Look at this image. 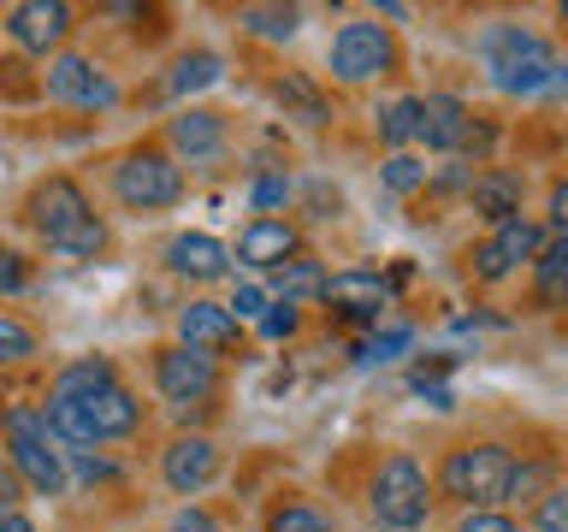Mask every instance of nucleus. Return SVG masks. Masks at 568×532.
Masks as SVG:
<instances>
[{
	"instance_id": "24",
	"label": "nucleus",
	"mask_w": 568,
	"mask_h": 532,
	"mask_svg": "<svg viewBox=\"0 0 568 532\" xmlns=\"http://www.w3.org/2000/svg\"><path fill=\"white\" fill-rule=\"evenodd\" d=\"M273 290H278V301L284 308H296V301H314L320 290H326V273H320V260H308V255H291L284 266H273Z\"/></svg>"
},
{
	"instance_id": "5",
	"label": "nucleus",
	"mask_w": 568,
	"mask_h": 532,
	"mask_svg": "<svg viewBox=\"0 0 568 532\" xmlns=\"http://www.w3.org/2000/svg\"><path fill=\"white\" fill-rule=\"evenodd\" d=\"M509 468L515 461H509L504 443H468V450L444 456L438 485H444V497H456V503H468V509H491V503H504Z\"/></svg>"
},
{
	"instance_id": "38",
	"label": "nucleus",
	"mask_w": 568,
	"mask_h": 532,
	"mask_svg": "<svg viewBox=\"0 0 568 532\" xmlns=\"http://www.w3.org/2000/svg\"><path fill=\"white\" fill-rule=\"evenodd\" d=\"M24 255H12V248H0V296H12V290H24Z\"/></svg>"
},
{
	"instance_id": "16",
	"label": "nucleus",
	"mask_w": 568,
	"mask_h": 532,
	"mask_svg": "<svg viewBox=\"0 0 568 532\" xmlns=\"http://www.w3.org/2000/svg\"><path fill=\"white\" fill-rule=\"evenodd\" d=\"M178 337H184V349L225 355V349H237L243 326L225 314V301H190V308L178 314Z\"/></svg>"
},
{
	"instance_id": "39",
	"label": "nucleus",
	"mask_w": 568,
	"mask_h": 532,
	"mask_svg": "<svg viewBox=\"0 0 568 532\" xmlns=\"http://www.w3.org/2000/svg\"><path fill=\"white\" fill-rule=\"evenodd\" d=\"M166 532H220V521H213L207 509H195V503H190V509H178V514H172V526H166Z\"/></svg>"
},
{
	"instance_id": "33",
	"label": "nucleus",
	"mask_w": 568,
	"mask_h": 532,
	"mask_svg": "<svg viewBox=\"0 0 568 532\" xmlns=\"http://www.w3.org/2000/svg\"><path fill=\"white\" fill-rule=\"evenodd\" d=\"M420 184H426V166H420L415 154H390L385 160V190L390 195H408V190H420Z\"/></svg>"
},
{
	"instance_id": "32",
	"label": "nucleus",
	"mask_w": 568,
	"mask_h": 532,
	"mask_svg": "<svg viewBox=\"0 0 568 532\" xmlns=\"http://www.w3.org/2000/svg\"><path fill=\"white\" fill-rule=\"evenodd\" d=\"M545 479H550V461L539 456V461H521V468H509V485H504V497H545Z\"/></svg>"
},
{
	"instance_id": "41",
	"label": "nucleus",
	"mask_w": 568,
	"mask_h": 532,
	"mask_svg": "<svg viewBox=\"0 0 568 532\" xmlns=\"http://www.w3.org/2000/svg\"><path fill=\"white\" fill-rule=\"evenodd\" d=\"M550 225H557V237H568V177L550 190Z\"/></svg>"
},
{
	"instance_id": "37",
	"label": "nucleus",
	"mask_w": 568,
	"mask_h": 532,
	"mask_svg": "<svg viewBox=\"0 0 568 532\" xmlns=\"http://www.w3.org/2000/svg\"><path fill=\"white\" fill-rule=\"evenodd\" d=\"M291 331H296V308H284V301H273V308L261 314V337H273V344H278V337H291Z\"/></svg>"
},
{
	"instance_id": "21",
	"label": "nucleus",
	"mask_w": 568,
	"mask_h": 532,
	"mask_svg": "<svg viewBox=\"0 0 568 532\" xmlns=\"http://www.w3.org/2000/svg\"><path fill=\"white\" fill-rule=\"evenodd\" d=\"M532 301L545 314L568 308V237H545L539 260H532Z\"/></svg>"
},
{
	"instance_id": "18",
	"label": "nucleus",
	"mask_w": 568,
	"mask_h": 532,
	"mask_svg": "<svg viewBox=\"0 0 568 532\" xmlns=\"http://www.w3.org/2000/svg\"><path fill=\"white\" fill-rule=\"evenodd\" d=\"M83 415H89L95 443H106V438H131L136 432V426H142V402L124 385H106V390H95V397L83 402Z\"/></svg>"
},
{
	"instance_id": "15",
	"label": "nucleus",
	"mask_w": 568,
	"mask_h": 532,
	"mask_svg": "<svg viewBox=\"0 0 568 532\" xmlns=\"http://www.w3.org/2000/svg\"><path fill=\"white\" fill-rule=\"evenodd\" d=\"M166 266L190 284H213L231 273V248L220 237H207V231H184V237L166 243Z\"/></svg>"
},
{
	"instance_id": "22",
	"label": "nucleus",
	"mask_w": 568,
	"mask_h": 532,
	"mask_svg": "<svg viewBox=\"0 0 568 532\" xmlns=\"http://www.w3.org/2000/svg\"><path fill=\"white\" fill-rule=\"evenodd\" d=\"M106 385H119V367L106 361V355H83V361H65L60 372H53V390L48 397H60V402H89L95 390Z\"/></svg>"
},
{
	"instance_id": "13",
	"label": "nucleus",
	"mask_w": 568,
	"mask_h": 532,
	"mask_svg": "<svg viewBox=\"0 0 568 532\" xmlns=\"http://www.w3.org/2000/svg\"><path fill=\"white\" fill-rule=\"evenodd\" d=\"M332 301L344 319H355V326H373L379 319V308L390 301V284L379 273H362V266H349V273H326V290H320Z\"/></svg>"
},
{
	"instance_id": "20",
	"label": "nucleus",
	"mask_w": 568,
	"mask_h": 532,
	"mask_svg": "<svg viewBox=\"0 0 568 532\" xmlns=\"http://www.w3.org/2000/svg\"><path fill=\"white\" fill-rule=\"evenodd\" d=\"M468 202H474L479 219L504 225V219H515V213H521V177L504 172V166H486V172L468 184Z\"/></svg>"
},
{
	"instance_id": "10",
	"label": "nucleus",
	"mask_w": 568,
	"mask_h": 532,
	"mask_svg": "<svg viewBox=\"0 0 568 532\" xmlns=\"http://www.w3.org/2000/svg\"><path fill=\"white\" fill-rule=\"evenodd\" d=\"M539 248H545V231L515 213V219H504L486 243L474 248V273L486 278V284H497V278H509L521 260H539Z\"/></svg>"
},
{
	"instance_id": "34",
	"label": "nucleus",
	"mask_w": 568,
	"mask_h": 532,
	"mask_svg": "<svg viewBox=\"0 0 568 532\" xmlns=\"http://www.w3.org/2000/svg\"><path fill=\"white\" fill-rule=\"evenodd\" d=\"M266 308H273V296H266V284H237V290H231V301H225V314L237 319H261Z\"/></svg>"
},
{
	"instance_id": "17",
	"label": "nucleus",
	"mask_w": 568,
	"mask_h": 532,
	"mask_svg": "<svg viewBox=\"0 0 568 532\" xmlns=\"http://www.w3.org/2000/svg\"><path fill=\"white\" fill-rule=\"evenodd\" d=\"M291 255H302V237L291 219H248L243 237H237V260L243 266H261V273H273V266H284Z\"/></svg>"
},
{
	"instance_id": "2",
	"label": "nucleus",
	"mask_w": 568,
	"mask_h": 532,
	"mask_svg": "<svg viewBox=\"0 0 568 532\" xmlns=\"http://www.w3.org/2000/svg\"><path fill=\"white\" fill-rule=\"evenodd\" d=\"M474 48H479V65H486L491 89H504V95H545L550 71L562 65L545 35H532L521 24H486Z\"/></svg>"
},
{
	"instance_id": "1",
	"label": "nucleus",
	"mask_w": 568,
	"mask_h": 532,
	"mask_svg": "<svg viewBox=\"0 0 568 532\" xmlns=\"http://www.w3.org/2000/svg\"><path fill=\"white\" fill-rule=\"evenodd\" d=\"M30 225L53 255H71V260L101 255V243H106L95 207H89V195L71 184V177H42V184L30 190Z\"/></svg>"
},
{
	"instance_id": "9",
	"label": "nucleus",
	"mask_w": 568,
	"mask_h": 532,
	"mask_svg": "<svg viewBox=\"0 0 568 532\" xmlns=\"http://www.w3.org/2000/svg\"><path fill=\"white\" fill-rule=\"evenodd\" d=\"M154 385H160V397H172L178 408H202L213 390H220V361L202 349L172 344V349L154 355Z\"/></svg>"
},
{
	"instance_id": "12",
	"label": "nucleus",
	"mask_w": 568,
	"mask_h": 532,
	"mask_svg": "<svg viewBox=\"0 0 568 532\" xmlns=\"http://www.w3.org/2000/svg\"><path fill=\"white\" fill-rule=\"evenodd\" d=\"M65 30H71V7H65V0H18V7H7V35L24 53L60 48Z\"/></svg>"
},
{
	"instance_id": "36",
	"label": "nucleus",
	"mask_w": 568,
	"mask_h": 532,
	"mask_svg": "<svg viewBox=\"0 0 568 532\" xmlns=\"http://www.w3.org/2000/svg\"><path fill=\"white\" fill-rule=\"evenodd\" d=\"M456 532H521V526H515L509 514H497V509H474V514H462Z\"/></svg>"
},
{
	"instance_id": "31",
	"label": "nucleus",
	"mask_w": 568,
	"mask_h": 532,
	"mask_svg": "<svg viewBox=\"0 0 568 532\" xmlns=\"http://www.w3.org/2000/svg\"><path fill=\"white\" fill-rule=\"evenodd\" d=\"M248 202H255V219H273V207L291 202V177L278 172H261L255 184H248Z\"/></svg>"
},
{
	"instance_id": "8",
	"label": "nucleus",
	"mask_w": 568,
	"mask_h": 532,
	"mask_svg": "<svg viewBox=\"0 0 568 532\" xmlns=\"http://www.w3.org/2000/svg\"><path fill=\"white\" fill-rule=\"evenodd\" d=\"M42 89L60 106H78V113H106V106H119V83L106 78L95 60H83V53H60V60H48Z\"/></svg>"
},
{
	"instance_id": "6",
	"label": "nucleus",
	"mask_w": 568,
	"mask_h": 532,
	"mask_svg": "<svg viewBox=\"0 0 568 532\" xmlns=\"http://www.w3.org/2000/svg\"><path fill=\"white\" fill-rule=\"evenodd\" d=\"M113 195L131 213H160V207H172L178 195H184V166H178L172 154H160V149H131L113 172Z\"/></svg>"
},
{
	"instance_id": "25",
	"label": "nucleus",
	"mask_w": 568,
	"mask_h": 532,
	"mask_svg": "<svg viewBox=\"0 0 568 532\" xmlns=\"http://www.w3.org/2000/svg\"><path fill=\"white\" fill-rule=\"evenodd\" d=\"M220 78H225V60H220V53H207V48H195V53H184V60L172 65L166 89H172V95H195V89H213Z\"/></svg>"
},
{
	"instance_id": "35",
	"label": "nucleus",
	"mask_w": 568,
	"mask_h": 532,
	"mask_svg": "<svg viewBox=\"0 0 568 532\" xmlns=\"http://www.w3.org/2000/svg\"><path fill=\"white\" fill-rule=\"evenodd\" d=\"M532 526H539V532H568V491H562V485L539 497V509H532Z\"/></svg>"
},
{
	"instance_id": "30",
	"label": "nucleus",
	"mask_w": 568,
	"mask_h": 532,
	"mask_svg": "<svg viewBox=\"0 0 568 532\" xmlns=\"http://www.w3.org/2000/svg\"><path fill=\"white\" fill-rule=\"evenodd\" d=\"M415 349V326H385V331H373V344H362V361H397V355Z\"/></svg>"
},
{
	"instance_id": "29",
	"label": "nucleus",
	"mask_w": 568,
	"mask_h": 532,
	"mask_svg": "<svg viewBox=\"0 0 568 532\" xmlns=\"http://www.w3.org/2000/svg\"><path fill=\"white\" fill-rule=\"evenodd\" d=\"M30 355H36V331L0 308V367H18V361H30Z\"/></svg>"
},
{
	"instance_id": "3",
	"label": "nucleus",
	"mask_w": 568,
	"mask_h": 532,
	"mask_svg": "<svg viewBox=\"0 0 568 532\" xmlns=\"http://www.w3.org/2000/svg\"><path fill=\"white\" fill-rule=\"evenodd\" d=\"M0 432H7V468L24 479L30 491H42V497H60L65 491L71 473H65V456H60V443H53V432H48L42 408L12 402L7 420H0Z\"/></svg>"
},
{
	"instance_id": "42",
	"label": "nucleus",
	"mask_w": 568,
	"mask_h": 532,
	"mask_svg": "<svg viewBox=\"0 0 568 532\" xmlns=\"http://www.w3.org/2000/svg\"><path fill=\"white\" fill-rule=\"evenodd\" d=\"M415 390H420V397L433 402V408H450V402H456V397H450V385H415Z\"/></svg>"
},
{
	"instance_id": "28",
	"label": "nucleus",
	"mask_w": 568,
	"mask_h": 532,
	"mask_svg": "<svg viewBox=\"0 0 568 532\" xmlns=\"http://www.w3.org/2000/svg\"><path fill=\"white\" fill-rule=\"evenodd\" d=\"M266 532H332V514H320L314 503H284L266 514Z\"/></svg>"
},
{
	"instance_id": "7",
	"label": "nucleus",
	"mask_w": 568,
	"mask_h": 532,
	"mask_svg": "<svg viewBox=\"0 0 568 532\" xmlns=\"http://www.w3.org/2000/svg\"><path fill=\"white\" fill-rule=\"evenodd\" d=\"M397 65V42H390L385 24L373 18H349L344 30L332 35V78L337 83H373Z\"/></svg>"
},
{
	"instance_id": "26",
	"label": "nucleus",
	"mask_w": 568,
	"mask_h": 532,
	"mask_svg": "<svg viewBox=\"0 0 568 532\" xmlns=\"http://www.w3.org/2000/svg\"><path fill=\"white\" fill-rule=\"evenodd\" d=\"M237 24L248 35H261V42H291V35L302 30V12L296 7H243Z\"/></svg>"
},
{
	"instance_id": "14",
	"label": "nucleus",
	"mask_w": 568,
	"mask_h": 532,
	"mask_svg": "<svg viewBox=\"0 0 568 532\" xmlns=\"http://www.w3.org/2000/svg\"><path fill=\"white\" fill-rule=\"evenodd\" d=\"M468 101L456 95H420V124H415V142H426V149L438 154H462V142H468Z\"/></svg>"
},
{
	"instance_id": "44",
	"label": "nucleus",
	"mask_w": 568,
	"mask_h": 532,
	"mask_svg": "<svg viewBox=\"0 0 568 532\" xmlns=\"http://www.w3.org/2000/svg\"><path fill=\"white\" fill-rule=\"evenodd\" d=\"M0 532H36L30 514H0Z\"/></svg>"
},
{
	"instance_id": "27",
	"label": "nucleus",
	"mask_w": 568,
	"mask_h": 532,
	"mask_svg": "<svg viewBox=\"0 0 568 532\" xmlns=\"http://www.w3.org/2000/svg\"><path fill=\"white\" fill-rule=\"evenodd\" d=\"M415 124H420V95H403L390 101L379 113V142L390 154H408V142H415Z\"/></svg>"
},
{
	"instance_id": "19",
	"label": "nucleus",
	"mask_w": 568,
	"mask_h": 532,
	"mask_svg": "<svg viewBox=\"0 0 568 532\" xmlns=\"http://www.w3.org/2000/svg\"><path fill=\"white\" fill-rule=\"evenodd\" d=\"M166 136H172V149L184 160H213L225 149V119L207 113V106H184V113L166 124Z\"/></svg>"
},
{
	"instance_id": "43",
	"label": "nucleus",
	"mask_w": 568,
	"mask_h": 532,
	"mask_svg": "<svg viewBox=\"0 0 568 532\" xmlns=\"http://www.w3.org/2000/svg\"><path fill=\"white\" fill-rule=\"evenodd\" d=\"M545 95H550V101H568V65H557V71H550Z\"/></svg>"
},
{
	"instance_id": "45",
	"label": "nucleus",
	"mask_w": 568,
	"mask_h": 532,
	"mask_svg": "<svg viewBox=\"0 0 568 532\" xmlns=\"http://www.w3.org/2000/svg\"><path fill=\"white\" fill-rule=\"evenodd\" d=\"M557 18H562V24H568V0H562V7H557Z\"/></svg>"
},
{
	"instance_id": "40",
	"label": "nucleus",
	"mask_w": 568,
	"mask_h": 532,
	"mask_svg": "<svg viewBox=\"0 0 568 532\" xmlns=\"http://www.w3.org/2000/svg\"><path fill=\"white\" fill-rule=\"evenodd\" d=\"M18 503H24V479L0 461V514H18Z\"/></svg>"
},
{
	"instance_id": "11",
	"label": "nucleus",
	"mask_w": 568,
	"mask_h": 532,
	"mask_svg": "<svg viewBox=\"0 0 568 532\" xmlns=\"http://www.w3.org/2000/svg\"><path fill=\"white\" fill-rule=\"evenodd\" d=\"M213 473H220V450H213V438H172L166 450H160V479H166V491L178 497H195L213 485Z\"/></svg>"
},
{
	"instance_id": "4",
	"label": "nucleus",
	"mask_w": 568,
	"mask_h": 532,
	"mask_svg": "<svg viewBox=\"0 0 568 532\" xmlns=\"http://www.w3.org/2000/svg\"><path fill=\"white\" fill-rule=\"evenodd\" d=\"M367 509L385 532H415L433 509V479L415 456H390L379 473H373V491H367Z\"/></svg>"
},
{
	"instance_id": "23",
	"label": "nucleus",
	"mask_w": 568,
	"mask_h": 532,
	"mask_svg": "<svg viewBox=\"0 0 568 532\" xmlns=\"http://www.w3.org/2000/svg\"><path fill=\"white\" fill-rule=\"evenodd\" d=\"M273 101L284 106V119L308 124V131H320V124L332 119L326 95H320V89H314V78H302V71H284V78L273 83Z\"/></svg>"
}]
</instances>
